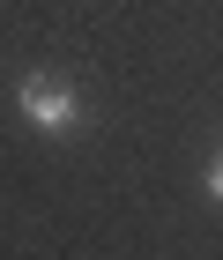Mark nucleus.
<instances>
[{
	"instance_id": "f03ea898",
	"label": "nucleus",
	"mask_w": 223,
	"mask_h": 260,
	"mask_svg": "<svg viewBox=\"0 0 223 260\" xmlns=\"http://www.w3.org/2000/svg\"><path fill=\"white\" fill-rule=\"evenodd\" d=\"M201 186H208V201H223V149L208 156V171H201Z\"/></svg>"
},
{
	"instance_id": "f257e3e1",
	"label": "nucleus",
	"mask_w": 223,
	"mask_h": 260,
	"mask_svg": "<svg viewBox=\"0 0 223 260\" xmlns=\"http://www.w3.org/2000/svg\"><path fill=\"white\" fill-rule=\"evenodd\" d=\"M15 112H22V126L30 134H75L89 112H82V97L67 89L60 75H22L15 82Z\"/></svg>"
}]
</instances>
